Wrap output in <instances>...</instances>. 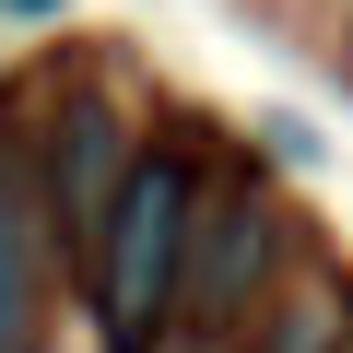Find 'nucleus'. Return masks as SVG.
<instances>
[{
  "instance_id": "obj_1",
  "label": "nucleus",
  "mask_w": 353,
  "mask_h": 353,
  "mask_svg": "<svg viewBox=\"0 0 353 353\" xmlns=\"http://www.w3.org/2000/svg\"><path fill=\"white\" fill-rule=\"evenodd\" d=\"M189 165H165V153H130V176H118V201L94 212V318H106V341L118 353H141L153 341V318L176 306V248H189Z\"/></svg>"
},
{
  "instance_id": "obj_2",
  "label": "nucleus",
  "mask_w": 353,
  "mask_h": 353,
  "mask_svg": "<svg viewBox=\"0 0 353 353\" xmlns=\"http://www.w3.org/2000/svg\"><path fill=\"white\" fill-rule=\"evenodd\" d=\"M259 271H271V201H212V212H189V248H176V306H189L201 330H224L248 294H259Z\"/></svg>"
},
{
  "instance_id": "obj_3",
  "label": "nucleus",
  "mask_w": 353,
  "mask_h": 353,
  "mask_svg": "<svg viewBox=\"0 0 353 353\" xmlns=\"http://www.w3.org/2000/svg\"><path fill=\"white\" fill-rule=\"evenodd\" d=\"M118 176H130V118L106 94H71L59 106V141H48V201L71 236H94V212L118 201Z\"/></svg>"
},
{
  "instance_id": "obj_4",
  "label": "nucleus",
  "mask_w": 353,
  "mask_h": 353,
  "mask_svg": "<svg viewBox=\"0 0 353 353\" xmlns=\"http://www.w3.org/2000/svg\"><path fill=\"white\" fill-rule=\"evenodd\" d=\"M0 353H36V248L0 212Z\"/></svg>"
},
{
  "instance_id": "obj_5",
  "label": "nucleus",
  "mask_w": 353,
  "mask_h": 353,
  "mask_svg": "<svg viewBox=\"0 0 353 353\" xmlns=\"http://www.w3.org/2000/svg\"><path fill=\"white\" fill-rule=\"evenodd\" d=\"M259 353H341V306H330V294H306L294 318H271V330H259Z\"/></svg>"
},
{
  "instance_id": "obj_6",
  "label": "nucleus",
  "mask_w": 353,
  "mask_h": 353,
  "mask_svg": "<svg viewBox=\"0 0 353 353\" xmlns=\"http://www.w3.org/2000/svg\"><path fill=\"white\" fill-rule=\"evenodd\" d=\"M0 12H12V24H59L71 0H0Z\"/></svg>"
}]
</instances>
